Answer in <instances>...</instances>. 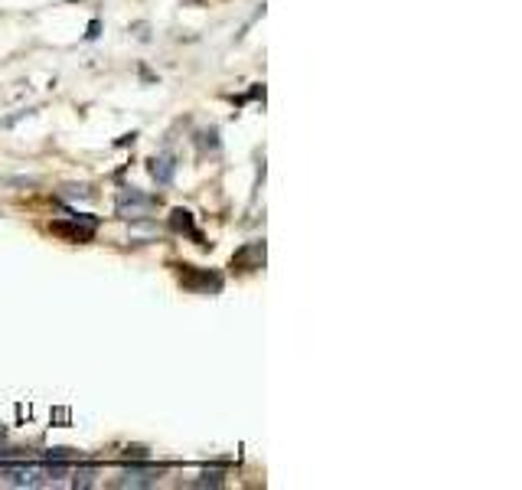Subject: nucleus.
<instances>
[{
  "instance_id": "nucleus-1",
  "label": "nucleus",
  "mask_w": 522,
  "mask_h": 490,
  "mask_svg": "<svg viewBox=\"0 0 522 490\" xmlns=\"http://www.w3.org/2000/svg\"><path fill=\"white\" fill-rule=\"evenodd\" d=\"M160 481V468L154 464H134V468H124L118 477V487H154Z\"/></svg>"
},
{
  "instance_id": "nucleus-2",
  "label": "nucleus",
  "mask_w": 522,
  "mask_h": 490,
  "mask_svg": "<svg viewBox=\"0 0 522 490\" xmlns=\"http://www.w3.org/2000/svg\"><path fill=\"white\" fill-rule=\"evenodd\" d=\"M151 206H154L151 196H144L141 190H134V187L118 193V216H144Z\"/></svg>"
},
{
  "instance_id": "nucleus-3",
  "label": "nucleus",
  "mask_w": 522,
  "mask_h": 490,
  "mask_svg": "<svg viewBox=\"0 0 522 490\" xmlns=\"http://www.w3.org/2000/svg\"><path fill=\"white\" fill-rule=\"evenodd\" d=\"M151 177L157 180V187H170L173 177H177V161H173V157H154Z\"/></svg>"
},
{
  "instance_id": "nucleus-4",
  "label": "nucleus",
  "mask_w": 522,
  "mask_h": 490,
  "mask_svg": "<svg viewBox=\"0 0 522 490\" xmlns=\"http://www.w3.org/2000/svg\"><path fill=\"white\" fill-rule=\"evenodd\" d=\"M53 232H56V236H66V239H72V242H89L95 229H89V226L79 229V216L72 213V223H53Z\"/></svg>"
},
{
  "instance_id": "nucleus-5",
  "label": "nucleus",
  "mask_w": 522,
  "mask_h": 490,
  "mask_svg": "<svg viewBox=\"0 0 522 490\" xmlns=\"http://www.w3.org/2000/svg\"><path fill=\"white\" fill-rule=\"evenodd\" d=\"M170 226L177 229V232H190V236H196V229H193V216L186 213V210H173L170 213ZM200 239V236H196Z\"/></svg>"
},
{
  "instance_id": "nucleus-6",
  "label": "nucleus",
  "mask_w": 522,
  "mask_h": 490,
  "mask_svg": "<svg viewBox=\"0 0 522 490\" xmlns=\"http://www.w3.org/2000/svg\"><path fill=\"white\" fill-rule=\"evenodd\" d=\"M95 468H79L76 471V481H72V484H76V487H92L95 484Z\"/></svg>"
},
{
  "instance_id": "nucleus-7",
  "label": "nucleus",
  "mask_w": 522,
  "mask_h": 490,
  "mask_svg": "<svg viewBox=\"0 0 522 490\" xmlns=\"http://www.w3.org/2000/svg\"><path fill=\"white\" fill-rule=\"evenodd\" d=\"M98 30H102V20H92V23H89V33H85V36H89V40H95Z\"/></svg>"
}]
</instances>
